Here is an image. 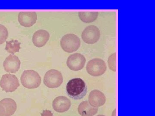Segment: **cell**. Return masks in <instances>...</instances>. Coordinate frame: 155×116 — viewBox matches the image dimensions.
Segmentation results:
<instances>
[{"label": "cell", "instance_id": "obj_2", "mask_svg": "<svg viewBox=\"0 0 155 116\" xmlns=\"http://www.w3.org/2000/svg\"><path fill=\"white\" fill-rule=\"evenodd\" d=\"M21 83L28 89L38 88L41 83V78L37 72L33 70H25L21 75Z\"/></svg>", "mask_w": 155, "mask_h": 116}, {"label": "cell", "instance_id": "obj_6", "mask_svg": "<svg viewBox=\"0 0 155 116\" xmlns=\"http://www.w3.org/2000/svg\"><path fill=\"white\" fill-rule=\"evenodd\" d=\"M0 86L6 92H13L19 86V80L15 75L5 74L3 75L0 81Z\"/></svg>", "mask_w": 155, "mask_h": 116}, {"label": "cell", "instance_id": "obj_15", "mask_svg": "<svg viewBox=\"0 0 155 116\" xmlns=\"http://www.w3.org/2000/svg\"><path fill=\"white\" fill-rule=\"evenodd\" d=\"M0 104L2 105L5 109V116H12L17 110V103L11 98H4L0 101Z\"/></svg>", "mask_w": 155, "mask_h": 116}, {"label": "cell", "instance_id": "obj_10", "mask_svg": "<svg viewBox=\"0 0 155 116\" xmlns=\"http://www.w3.org/2000/svg\"><path fill=\"white\" fill-rule=\"evenodd\" d=\"M18 21L25 27H30L35 24L37 15L35 12H21L18 14Z\"/></svg>", "mask_w": 155, "mask_h": 116}, {"label": "cell", "instance_id": "obj_5", "mask_svg": "<svg viewBox=\"0 0 155 116\" xmlns=\"http://www.w3.org/2000/svg\"><path fill=\"white\" fill-rule=\"evenodd\" d=\"M63 82V75L61 72L51 69L46 73L44 78V83L50 88H58Z\"/></svg>", "mask_w": 155, "mask_h": 116}, {"label": "cell", "instance_id": "obj_1", "mask_svg": "<svg viewBox=\"0 0 155 116\" xmlns=\"http://www.w3.org/2000/svg\"><path fill=\"white\" fill-rule=\"evenodd\" d=\"M66 90L69 97L75 100L83 98L87 92L86 83L80 78H75L69 80L66 86Z\"/></svg>", "mask_w": 155, "mask_h": 116}, {"label": "cell", "instance_id": "obj_16", "mask_svg": "<svg viewBox=\"0 0 155 116\" xmlns=\"http://www.w3.org/2000/svg\"><path fill=\"white\" fill-rule=\"evenodd\" d=\"M98 14V12H80L78 13V16L82 22L91 23L97 18Z\"/></svg>", "mask_w": 155, "mask_h": 116}, {"label": "cell", "instance_id": "obj_9", "mask_svg": "<svg viewBox=\"0 0 155 116\" xmlns=\"http://www.w3.org/2000/svg\"><path fill=\"white\" fill-rule=\"evenodd\" d=\"M21 62L18 57L11 54L6 58L3 63L4 69L6 72L15 73L20 69Z\"/></svg>", "mask_w": 155, "mask_h": 116}, {"label": "cell", "instance_id": "obj_3", "mask_svg": "<svg viewBox=\"0 0 155 116\" xmlns=\"http://www.w3.org/2000/svg\"><path fill=\"white\" fill-rule=\"evenodd\" d=\"M79 37L73 34H68L62 37L61 41V47L64 51L72 53L76 51L80 46Z\"/></svg>", "mask_w": 155, "mask_h": 116}, {"label": "cell", "instance_id": "obj_13", "mask_svg": "<svg viewBox=\"0 0 155 116\" xmlns=\"http://www.w3.org/2000/svg\"><path fill=\"white\" fill-rule=\"evenodd\" d=\"M50 38V34L45 30L37 31L34 34L32 42L35 46L38 47H41L46 44Z\"/></svg>", "mask_w": 155, "mask_h": 116}, {"label": "cell", "instance_id": "obj_14", "mask_svg": "<svg viewBox=\"0 0 155 116\" xmlns=\"http://www.w3.org/2000/svg\"><path fill=\"white\" fill-rule=\"evenodd\" d=\"M97 111V108L92 106L87 101L81 103L78 107V113L81 116H93Z\"/></svg>", "mask_w": 155, "mask_h": 116}, {"label": "cell", "instance_id": "obj_21", "mask_svg": "<svg viewBox=\"0 0 155 116\" xmlns=\"http://www.w3.org/2000/svg\"><path fill=\"white\" fill-rule=\"evenodd\" d=\"M5 108L2 105L0 104V116H5Z\"/></svg>", "mask_w": 155, "mask_h": 116}, {"label": "cell", "instance_id": "obj_22", "mask_svg": "<svg viewBox=\"0 0 155 116\" xmlns=\"http://www.w3.org/2000/svg\"><path fill=\"white\" fill-rule=\"evenodd\" d=\"M112 116H116V109H115L114 111H113V113H112Z\"/></svg>", "mask_w": 155, "mask_h": 116}, {"label": "cell", "instance_id": "obj_20", "mask_svg": "<svg viewBox=\"0 0 155 116\" xmlns=\"http://www.w3.org/2000/svg\"><path fill=\"white\" fill-rule=\"evenodd\" d=\"M41 116H53V114L49 110H44L41 114Z\"/></svg>", "mask_w": 155, "mask_h": 116}, {"label": "cell", "instance_id": "obj_4", "mask_svg": "<svg viewBox=\"0 0 155 116\" xmlns=\"http://www.w3.org/2000/svg\"><path fill=\"white\" fill-rule=\"evenodd\" d=\"M87 71L93 77H99L104 74L107 70L105 62L102 59L95 58L89 61L86 66Z\"/></svg>", "mask_w": 155, "mask_h": 116}, {"label": "cell", "instance_id": "obj_19", "mask_svg": "<svg viewBox=\"0 0 155 116\" xmlns=\"http://www.w3.org/2000/svg\"><path fill=\"white\" fill-rule=\"evenodd\" d=\"M109 68L114 72H116V53L112 54L109 58L108 60Z\"/></svg>", "mask_w": 155, "mask_h": 116}, {"label": "cell", "instance_id": "obj_8", "mask_svg": "<svg viewBox=\"0 0 155 116\" xmlns=\"http://www.w3.org/2000/svg\"><path fill=\"white\" fill-rule=\"evenodd\" d=\"M86 59L83 55L78 53L69 56L67 59V64L69 69L74 71H79L84 67Z\"/></svg>", "mask_w": 155, "mask_h": 116}, {"label": "cell", "instance_id": "obj_23", "mask_svg": "<svg viewBox=\"0 0 155 116\" xmlns=\"http://www.w3.org/2000/svg\"><path fill=\"white\" fill-rule=\"evenodd\" d=\"M97 116H105L103 115H97Z\"/></svg>", "mask_w": 155, "mask_h": 116}, {"label": "cell", "instance_id": "obj_18", "mask_svg": "<svg viewBox=\"0 0 155 116\" xmlns=\"http://www.w3.org/2000/svg\"><path fill=\"white\" fill-rule=\"evenodd\" d=\"M8 36V29L2 25L0 24V44L6 41Z\"/></svg>", "mask_w": 155, "mask_h": 116}, {"label": "cell", "instance_id": "obj_11", "mask_svg": "<svg viewBox=\"0 0 155 116\" xmlns=\"http://www.w3.org/2000/svg\"><path fill=\"white\" fill-rule=\"evenodd\" d=\"M104 94L100 90L94 89L91 92L88 96L90 104L95 108H99L104 105L106 102Z\"/></svg>", "mask_w": 155, "mask_h": 116}, {"label": "cell", "instance_id": "obj_17", "mask_svg": "<svg viewBox=\"0 0 155 116\" xmlns=\"http://www.w3.org/2000/svg\"><path fill=\"white\" fill-rule=\"evenodd\" d=\"M21 43L17 40H12L11 41L6 42V50L10 53L14 54L17 52H19L20 49Z\"/></svg>", "mask_w": 155, "mask_h": 116}, {"label": "cell", "instance_id": "obj_12", "mask_svg": "<svg viewBox=\"0 0 155 116\" xmlns=\"http://www.w3.org/2000/svg\"><path fill=\"white\" fill-rule=\"evenodd\" d=\"M71 107V102L64 96H59L54 99L53 102L54 109L59 113H64L69 110Z\"/></svg>", "mask_w": 155, "mask_h": 116}, {"label": "cell", "instance_id": "obj_7", "mask_svg": "<svg viewBox=\"0 0 155 116\" xmlns=\"http://www.w3.org/2000/svg\"><path fill=\"white\" fill-rule=\"evenodd\" d=\"M101 37V32L97 26L91 25L86 27L82 32L81 37L84 42L87 44L96 43Z\"/></svg>", "mask_w": 155, "mask_h": 116}]
</instances>
